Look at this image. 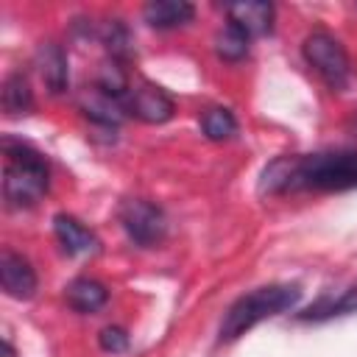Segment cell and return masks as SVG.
Here are the masks:
<instances>
[{
    "label": "cell",
    "mask_w": 357,
    "mask_h": 357,
    "mask_svg": "<svg viewBox=\"0 0 357 357\" xmlns=\"http://www.w3.org/2000/svg\"><path fill=\"white\" fill-rule=\"evenodd\" d=\"M298 190H315V192L357 190V151L279 156L259 176L262 195H284Z\"/></svg>",
    "instance_id": "cell-1"
},
{
    "label": "cell",
    "mask_w": 357,
    "mask_h": 357,
    "mask_svg": "<svg viewBox=\"0 0 357 357\" xmlns=\"http://www.w3.org/2000/svg\"><path fill=\"white\" fill-rule=\"evenodd\" d=\"M47 159L28 142L3 137V198L8 206H33L47 192Z\"/></svg>",
    "instance_id": "cell-2"
},
{
    "label": "cell",
    "mask_w": 357,
    "mask_h": 357,
    "mask_svg": "<svg viewBox=\"0 0 357 357\" xmlns=\"http://www.w3.org/2000/svg\"><path fill=\"white\" fill-rule=\"evenodd\" d=\"M298 298H301L298 284H265V287H257L240 296L220 321V340H237L257 324L293 310Z\"/></svg>",
    "instance_id": "cell-3"
},
{
    "label": "cell",
    "mask_w": 357,
    "mask_h": 357,
    "mask_svg": "<svg viewBox=\"0 0 357 357\" xmlns=\"http://www.w3.org/2000/svg\"><path fill=\"white\" fill-rule=\"evenodd\" d=\"M301 50H304L307 64L321 75V81H324L332 92H340V89L349 84V78H351V61H349L343 45H340L332 33H326V31H312V33L304 39Z\"/></svg>",
    "instance_id": "cell-4"
},
{
    "label": "cell",
    "mask_w": 357,
    "mask_h": 357,
    "mask_svg": "<svg viewBox=\"0 0 357 357\" xmlns=\"http://www.w3.org/2000/svg\"><path fill=\"white\" fill-rule=\"evenodd\" d=\"M120 223H123L126 234L137 245H145V248L162 243L165 231H167V220H165L162 209L142 198H128L120 206Z\"/></svg>",
    "instance_id": "cell-5"
},
{
    "label": "cell",
    "mask_w": 357,
    "mask_h": 357,
    "mask_svg": "<svg viewBox=\"0 0 357 357\" xmlns=\"http://www.w3.org/2000/svg\"><path fill=\"white\" fill-rule=\"evenodd\" d=\"M123 109L126 114H134L142 123H165L173 117L170 95L145 78H128V86L123 92Z\"/></svg>",
    "instance_id": "cell-6"
},
{
    "label": "cell",
    "mask_w": 357,
    "mask_h": 357,
    "mask_svg": "<svg viewBox=\"0 0 357 357\" xmlns=\"http://www.w3.org/2000/svg\"><path fill=\"white\" fill-rule=\"evenodd\" d=\"M0 284L6 290V296L11 298H31L36 293V273L31 268V262L11 251V248H3L0 254Z\"/></svg>",
    "instance_id": "cell-7"
},
{
    "label": "cell",
    "mask_w": 357,
    "mask_h": 357,
    "mask_svg": "<svg viewBox=\"0 0 357 357\" xmlns=\"http://www.w3.org/2000/svg\"><path fill=\"white\" fill-rule=\"evenodd\" d=\"M53 231H56V240L59 245L70 254V257H86V254H95L98 251V237L73 215H64L59 212L53 218Z\"/></svg>",
    "instance_id": "cell-8"
},
{
    "label": "cell",
    "mask_w": 357,
    "mask_h": 357,
    "mask_svg": "<svg viewBox=\"0 0 357 357\" xmlns=\"http://www.w3.org/2000/svg\"><path fill=\"white\" fill-rule=\"evenodd\" d=\"M81 112L89 120H95L100 126H112V128L126 117L123 103L114 95H109L103 86H98V84L89 86V89H84V95H81Z\"/></svg>",
    "instance_id": "cell-9"
},
{
    "label": "cell",
    "mask_w": 357,
    "mask_h": 357,
    "mask_svg": "<svg viewBox=\"0 0 357 357\" xmlns=\"http://www.w3.org/2000/svg\"><path fill=\"white\" fill-rule=\"evenodd\" d=\"M229 22L240 25L248 36L271 33L273 28V6L271 3H231L226 6Z\"/></svg>",
    "instance_id": "cell-10"
},
{
    "label": "cell",
    "mask_w": 357,
    "mask_h": 357,
    "mask_svg": "<svg viewBox=\"0 0 357 357\" xmlns=\"http://www.w3.org/2000/svg\"><path fill=\"white\" fill-rule=\"evenodd\" d=\"M142 17L151 28H181L195 17V8L184 0H153L142 8Z\"/></svg>",
    "instance_id": "cell-11"
},
{
    "label": "cell",
    "mask_w": 357,
    "mask_h": 357,
    "mask_svg": "<svg viewBox=\"0 0 357 357\" xmlns=\"http://www.w3.org/2000/svg\"><path fill=\"white\" fill-rule=\"evenodd\" d=\"M36 67H39V75H42L45 86L53 95L67 89V56H64V50L59 45L45 42L39 47V53H36Z\"/></svg>",
    "instance_id": "cell-12"
},
{
    "label": "cell",
    "mask_w": 357,
    "mask_h": 357,
    "mask_svg": "<svg viewBox=\"0 0 357 357\" xmlns=\"http://www.w3.org/2000/svg\"><path fill=\"white\" fill-rule=\"evenodd\" d=\"M357 312V287H346V290H326L315 304L307 307V312H301L304 321H326L335 315H349Z\"/></svg>",
    "instance_id": "cell-13"
},
{
    "label": "cell",
    "mask_w": 357,
    "mask_h": 357,
    "mask_svg": "<svg viewBox=\"0 0 357 357\" xmlns=\"http://www.w3.org/2000/svg\"><path fill=\"white\" fill-rule=\"evenodd\" d=\"M64 298H67V304H70L75 312H95V310H100V307L106 304L109 293H106V287H103L100 282L81 276V279H73V282L67 284Z\"/></svg>",
    "instance_id": "cell-14"
},
{
    "label": "cell",
    "mask_w": 357,
    "mask_h": 357,
    "mask_svg": "<svg viewBox=\"0 0 357 357\" xmlns=\"http://www.w3.org/2000/svg\"><path fill=\"white\" fill-rule=\"evenodd\" d=\"M3 109L11 117L28 114L33 109V92H31V84L22 73H11L3 81Z\"/></svg>",
    "instance_id": "cell-15"
},
{
    "label": "cell",
    "mask_w": 357,
    "mask_h": 357,
    "mask_svg": "<svg viewBox=\"0 0 357 357\" xmlns=\"http://www.w3.org/2000/svg\"><path fill=\"white\" fill-rule=\"evenodd\" d=\"M248 42H251V36H248L240 25L226 22V25L220 28L218 39H215V50H218V56L226 59V61H240V59L248 53Z\"/></svg>",
    "instance_id": "cell-16"
},
{
    "label": "cell",
    "mask_w": 357,
    "mask_h": 357,
    "mask_svg": "<svg viewBox=\"0 0 357 357\" xmlns=\"http://www.w3.org/2000/svg\"><path fill=\"white\" fill-rule=\"evenodd\" d=\"M201 128H204V134L209 139L220 142V139H229V137L237 134V120H234V114L229 109L215 106V109H206L201 114Z\"/></svg>",
    "instance_id": "cell-17"
},
{
    "label": "cell",
    "mask_w": 357,
    "mask_h": 357,
    "mask_svg": "<svg viewBox=\"0 0 357 357\" xmlns=\"http://www.w3.org/2000/svg\"><path fill=\"white\" fill-rule=\"evenodd\" d=\"M100 349L103 351H112V354H120V351L128 349V335L120 326H106L100 332Z\"/></svg>",
    "instance_id": "cell-18"
},
{
    "label": "cell",
    "mask_w": 357,
    "mask_h": 357,
    "mask_svg": "<svg viewBox=\"0 0 357 357\" xmlns=\"http://www.w3.org/2000/svg\"><path fill=\"white\" fill-rule=\"evenodd\" d=\"M346 126H349V131H351V134L357 137V112H354V114L349 117V123H346Z\"/></svg>",
    "instance_id": "cell-19"
}]
</instances>
